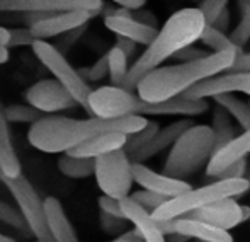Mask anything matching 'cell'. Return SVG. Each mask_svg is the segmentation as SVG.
<instances>
[{
	"label": "cell",
	"mask_w": 250,
	"mask_h": 242,
	"mask_svg": "<svg viewBox=\"0 0 250 242\" xmlns=\"http://www.w3.org/2000/svg\"><path fill=\"white\" fill-rule=\"evenodd\" d=\"M148 120L143 116H128L118 120L87 118L75 120L66 116H46L34 123L27 132V140L34 149L46 154H66L80 143L105 133L133 135L146 128Z\"/></svg>",
	"instance_id": "obj_1"
},
{
	"label": "cell",
	"mask_w": 250,
	"mask_h": 242,
	"mask_svg": "<svg viewBox=\"0 0 250 242\" xmlns=\"http://www.w3.org/2000/svg\"><path fill=\"white\" fill-rule=\"evenodd\" d=\"M240 53L244 51L211 53L203 60L160 66L138 84L136 94L142 101L151 104L182 97L198 84L220 75V72H228Z\"/></svg>",
	"instance_id": "obj_2"
},
{
	"label": "cell",
	"mask_w": 250,
	"mask_h": 242,
	"mask_svg": "<svg viewBox=\"0 0 250 242\" xmlns=\"http://www.w3.org/2000/svg\"><path fill=\"white\" fill-rule=\"evenodd\" d=\"M206 21L198 7H186L174 12L167 19V22L158 31L153 43L140 55V58L129 66L128 79L123 89L136 90L138 84L148 75L150 72L160 68V65L168 58L175 57L179 51L192 46L196 41L201 40Z\"/></svg>",
	"instance_id": "obj_3"
},
{
	"label": "cell",
	"mask_w": 250,
	"mask_h": 242,
	"mask_svg": "<svg viewBox=\"0 0 250 242\" xmlns=\"http://www.w3.org/2000/svg\"><path fill=\"white\" fill-rule=\"evenodd\" d=\"M213 128L208 125H194L175 142L164 164V174L174 179H188L211 162L214 155Z\"/></svg>",
	"instance_id": "obj_4"
},
{
	"label": "cell",
	"mask_w": 250,
	"mask_h": 242,
	"mask_svg": "<svg viewBox=\"0 0 250 242\" xmlns=\"http://www.w3.org/2000/svg\"><path fill=\"white\" fill-rule=\"evenodd\" d=\"M250 189L247 179H230V181H213L198 189L184 193L174 199H168L162 208L153 213L155 220H177L196 210H203L214 203L227 198H238Z\"/></svg>",
	"instance_id": "obj_5"
},
{
	"label": "cell",
	"mask_w": 250,
	"mask_h": 242,
	"mask_svg": "<svg viewBox=\"0 0 250 242\" xmlns=\"http://www.w3.org/2000/svg\"><path fill=\"white\" fill-rule=\"evenodd\" d=\"M33 51L38 57V60L43 63L48 70L55 75V80H58L75 99V103L80 108L87 111L90 114L89 108V99L92 89L85 80L80 77L79 70H75L65 58V55L62 51H58V48L55 44L48 43V41L36 40L33 44Z\"/></svg>",
	"instance_id": "obj_6"
},
{
	"label": "cell",
	"mask_w": 250,
	"mask_h": 242,
	"mask_svg": "<svg viewBox=\"0 0 250 242\" xmlns=\"http://www.w3.org/2000/svg\"><path fill=\"white\" fill-rule=\"evenodd\" d=\"M96 181L97 186L105 196L114 199H125L131 196V186L135 182L133 177V162L125 150L107 154L96 159Z\"/></svg>",
	"instance_id": "obj_7"
},
{
	"label": "cell",
	"mask_w": 250,
	"mask_h": 242,
	"mask_svg": "<svg viewBox=\"0 0 250 242\" xmlns=\"http://www.w3.org/2000/svg\"><path fill=\"white\" fill-rule=\"evenodd\" d=\"M142 99L138 94L129 92L123 87L104 86L92 90L89 99L90 118L118 120V118L138 116Z\"/></svg>",
	"instance_id": "obj_8"
},
{
	"label": "cell",
	"mask_w": 250,
	"mask_h": 242,
	"mask_svg": "<svg viewBox=\"0 0 250 242\" xmlns=\"http://www.w3.org/2000/svg\"><path fill=\"white\" fill-rule=\"evenodd\" d=\"M26 101L29 106L41 113H60V111L72 110L79 106L72 94L55 79H43L34 82L29 89L26 90Z\"/></svg>",
	"instance_id": "obj_9"
},
{
	"label": "cell",
	"mask_w": 250,
	"mask_h": 242,
	"mask_svg": "<svg viewBox=\"0 0 250 242\" xmlns=\"http://www.w3.org/2000/svg\"><path fill=\"white\" fill-rule=\"evenodd\" d=\"M104 9L102 0H0V12H72L87 10L99 14Z\"/></svg>",
	"instance_id": "obj_10"
},
{
	"label": "cell",
	"mask_w": 250,
	"mask_h": 242,
	"mask_svg": "<svg viewBox=\"0 0 250 242\" xmlns=\"http://www.w3.org/2000/svg\"><path fill=\"white\" fill-rule=\"evenodd\" d=\"M244 92L250 96V72H225L198 84L184 94V99L199 101L206 97H216L220 94Z\"/></svg>",
	"instance_id": "obj_11"
},
{
	"label": "cell",
	"mask_w": 250,
	"mask_h": 242,
	"mask_svg": "<svg viewBox=\"0 0 250 242\" xmlns=\"http://www.w3.org/2000/svg\"><path fill=\"white\" fill-rule=\"evenodd\" d=\"M104 26L109 31H112L116 36L126 38L136 44H145L146 48L153 43V40L158 34L155 27L138 22L131 16V12L126 9H118L109 16H104Z\"/></svg>",
	"instance_id": "obj_12"
},
{
	"label": "cell",
	"mask_w": 250,
	"mask_h": 242,
	"mask_svg": "<svg viewBox=\"0 0 250 242\" xmlns=\"http://www.w3.org/2000/svg\"><path fill=\"white\" fill-rule=\"evenodd\" d=\"M96 14L87 12V10H72V12H58L51 14L48 19L38 22L31 27V33L36 40L46 41L48 38H55L60 34H66L70 31H75L79 27L87 26Z\"/></svg>",
	"instance_id": "obj_13"
},
{
	"label": "cell",
	"mask_w": 250,
	"mask_h": 242,
	"mask_svg": "<svg viewBox=\"0 0 250 242\" xmlns=\"http://www.w3.org/2000/svg\"><path fill=\"white\" fill-rule=\"evenodd\" d=\"M133 177H135V182H138L143 189L157 193L168 199H174L192 189L189 182L168 177L164 173L158 174L150 167H146L145 164H133Z\"/></svg>",
	"instance_id": "obj_14"
},
{
	"label": "cell",
	"mask_w": 250,
	"mask_h": 242,
	"mask_svg": "<svg viewBox=\"0 0 250 242\" xmlns=\"http://www.w3.org/2000/svg\"><path fill=\"white\" fill-rule=\"evenodd\" d=\"M182 219H192V220H199V222H206L221 230H227V232L230 229L238 227L244 222L242 205H238L235 198L221 199V201L214 203L211 206H206L203 210H196V212L189 213V215L182 217Z\"/></svg>",
	"instance_id": "obj_15"
},
{
	"label": "cell",
	"mask_w": 250,
	"mask_h": 242,
	"mask_svg": "<svg viewBox=\"0 0 250 242\" xmlns=\"http://www.w3.org/2000/svg\"><path fill=\"white\" fill-rule=\"evenodd\" d=\"M192 126H194V121H192L191 118H182V120H179V121H174L172 125L162 128L143 149H140L138 152L129 155V159H131L133 164L146 162V160L151 159L153 155L160 154L162 150L168 149V147H174L175 142H177L189 128H192Z\"/></svg>",
	"instance_id": "obj_16"
},
{
	"label": "cell",
	"mask_w": 250,
	"mask_h": 242,
	"mask_svg": "<svg viewBox=\"0 0 250 242\" xmlns=\"http://www.w3.org/2000/svg\"><path fill=\"white\" fill-rule=\"evenodd\" d=\"M208 111V101L199 99V101H189L184 97H175V99L165 101V103H145L142 101L138 110V116L145 114H153V116H165V114H179V116H199V114Z\"/></svg>",
	"instance_id": "obj_17"
},
{
	"label": "cell",
	"mask_w": 250,
	"mask_h": 242,
	"mask_svg": "<svg viewBox=\"0 0 250 242\" xmlns=\"http://www.w3.org/2000/svg\"><path fill=\"white\" fill-rule=\"evenodd\" d=\"M250 154V130L244 132L242 135H238L231 143H228L223 150H220L218 154H214L211 162L206 167V174L209 177L218 179L221 173L227 167H230L231 164L238 162V160H245Z\"/></svg>",
	"instance_id": "obj_18"
},
{
	"label": "cell",
	"mask_w": 250,
	"mask_h": 242,
	"mask_svg": "<svg viewBox=\"0 0 250 242\" xmlns=\"http://www.w3.org/2000/svg\"><path fill=\"white\" fill-rule=\"evenodd\" d=\"M44 219L50 236L55 242H79L75 229L70 223L60 199L55 196L44 198Z\"/></svg>",
	"instance_id": "obj_19"
},
{
	"label": "cell",
	"mask_w": 250,
	"mask_h": 242,
	"mask_svg": "<svg viewBox=\"0 0 250 242\" xmlns=\"http://www.w3.org/2000/svg\"><path fill=\"white\" fill-rule=\"evenodd\" d=\"M126 142H128V135L123 133H105L99 135L96 138H90L87 142L80 143L73 150L66 152L72 157H80V159H99L102 155L118 152V150H125Z\"/></svg>",
	"instance_id": "obj_20"
},
{
	"label": "cell",
	"mask_w": 250,
	"mask_h": 242,
	"mask_svg": "<svg viewBox=\"0 0 250 242\" xmlns=\"http://www.w3.org/2000/svg\"><path fill=\"white\" fill-rule=\"evenodd\" d=\"M121 210L125 213L126 220L135 225V229L138 230V234L145 242H167L165 236L158 229L153 217L146 210H143L140 205H136L129 196L121 199Z\"/></svg>",
	"instance_id": "obj_21"
},
{
	"label": "cell",
	"mask_w": 250,
	"mask_h": 242,
	"mask_svg": "<svg viewBox=\"0 0 250 242\" xmlns=\"http://www.w3.org/2000/svg\"><path fill=\"white\" fill-rule=\"evenodd\" d=\"M175 230L181 236L188 237V239H196L198 242H233L230 232L192 219H177Z\"/></svg>",
	"instance_id": "obj_22"
},
{
	"label": "cell",
	"mask_w": 250,
	"mask_h": 242,
	"mask_svg": "<svg viewBox=\"0 0 250 242\" xmlns=\"http://www.w3.org/2000/svg\"><path fill=\"white\" fill-rule=\"evenodd\" d=\"M0 173L7 179H19L22 176L21 160L10 140L9 121L5 120L3 108H0Z\"/></svg>",
	"instance_id": "obj_23"
},
{
	"label": "cell",
	"mask_w": 250,
	"mask_h": 242,
	"mask_svg": "<svg viewBox=\"0 0 250 242\" xmlns=\"http://www.w3.org/2000/svg\"><path fill=\"white\" fill-rule=\"evenodd\" d=\"M233 118L223 110V108L216 106L213 110V121H211V128L214 133V140H216V145H214V154H218L220 150H223L228 143H231L237 138V133H235V126L231 123Z\"/></svg>",
	"instance_id": "obj_24"
},
{
	"label": "cell",
	"mask_w": 250,
	"mask_h": 242,
	"mask_svg": "<svg viewBox=\"0 0 250 242\" xmlns=\"http://www.w3.org/2000/svg\"><path fill=\"white\" fill-rule=\"evenodd\" d=\"M58 171L66 177L72 179H85V177L96 174V160L94 159H80L63 154L58 159Z\"/></svg>",
	"instance_id": "obj_25"
},
{
	"label": "cell",
	"mask_w": 250,
	"mask_h": 242,
	"mask_svg": "<svg viewBox=\"0 0 250 242\" xmlns=\"http://www.w3.org/2000/svg\"><path fill=\"white\" fill-rule=\"evenodd\" d=\"M216 106L223 108L238 125L244 128V132L250 130V106L249 103L235 97L233 94H220V96L213 97Z\"/></svg>",
	"instance_id": "obj_26"
},
{
	"label": "cell",
	"mask_w": 250,
	"mask_h": 242,
	"mask_svg": "<svg viewBox=\"0 0 250 242\" xmlns=\"http://www.w3.org/2000/svg\"><path fill=\"white\" fill-rule=\"evenodd\" d=\"M107 60H109V79H111V86L123 87L129 73L128 57L119 48L112 46L107 51Z\"/></svg>",
	"instance_id": "obj_27"
},
{
	"label": "cell",
	"mask_w": 250,
	"mask_h": 242,
	"mask_svg": "<svg viewBox=\"0 0 250 242\" xmlns=\"http://www.w3.org/2000/svg\"><path fill=\"white\" fill-rule=\"evenodd\" d=\"M238 3V10H240L242 17L240 22L235 26V29L230 31V40L238 50H244L245 44L250 43V0H240Z\"/></svg>",
	"instance_id": "obj_28"
},
{
	"label": "cell",
	"mask_w": 250,
	"mask_h": 242,
	"mask_svg": "<svg viewBox=\"0 0 250 242\" xmlns=\"http://www.w3.org/2000/svg\"><path fill=\"white\" fill-rule=\"evenodd\" d=\"M201 43L206 44L209 50H213V53H225V51H244L238 50L233 43H231L230 36L221 31L214 29L213 26H206L203 36H201Z\"/></svg>",
	"instance_id": "obj_29"
},
{
	"label": "cell",
	"mask_w": 250,
	"mask_h": 242,
	"mask_svg": "<svg viewBox=\"0 0 250 242\" xmlns=\"http://www.w3.org/2000/svg\"><path fill=\"white\" fill-rule=\"evenodd\" d=\"M3 114H5V120L9 123H26V125L31 126L34 123L41 121L43 118H46V114L34 110L29 104L27 106H24V104H10V106L3 108Z\"/></svg>",
	"instance_id": "obj_30"
},
{
	"label": "cell",
	"mask_w": 250,
	"mask_h": 242,
	"mask_svg": "<svg viewBox=\"0 0 250 242\" xmlns=\"http://www.w3.org/2000/svg\"><path fill=\"white\" fill-rule=\"evenodd\" d=\"M0 222H3L5 225H10L12 229L19 230L24 236H33L26 219L22 217V213L14 208V206H10L9 203L2 201V199H0Z\"/></svg>",
	"instance_id": "obj_31"
},
{
	"label": "cell",
	"mask_w": 250,
	"mask_h": 242,
	"mask_svg": "<svg viewBox=\"0 0 250 242\" xmlns=\"http://www.w3.org/2000/svg\"><path fill=\"white\" fill-rule=\"evenodd\" d=\"M158 132H160V128H158V123L157 121H148L146 128H143L142 132L133 133V135H128V142H126L125 152L128 154V155H133V154L138 152L140 149H143V147H145Z\"/></svg>",
	"instance_id": "obj_32"
},
{
	"label": "cell",
	"mask_w": 250,
	"mask_h": 242,
	"mask_svg": "<svg viewBox=\"0 0 250 242\" xmlns=\"http://www.w3.org/2000/svg\"><path fill=\"white\" fill-rule=\"evenodd\" d=\"M129 198H131L136 205L142 206L143 210H146L150 215H153L158 208H162V206L168 201V198H165V196H160V195H157V193L146 191V189H142V191L133 193Z\"/></svg>",
	"instance_id": "obj_33"
},
{
	"label": "cell",
	"mask_w": 250,
	"mask_h": 242,
	"mask_svg": "<svg viewBox=\"0 0 250 242\" xmlns=\"http://www.w3.org/2000/svg\"><path fill=\"white\" fill-rule=\"evenodd\" d=\"M80 77L89 82H99V80L104 79L105 75H109V60H107V53L102 55V57L97 60L94 65L90 66H83V68L79 70Z\"/></svg>",
	"instance_id": "obj_34"
},
{
	"label": "cell",
	"mask_w": 250,
	"mask_h": 242,
	"mask_svg": "<svg viewBox=\"0 0 250 242\" xmlns=\"http://www.w3.org/2000/svg\"><path fill=\"white\" fill-rule=\"evenodd\" d=\"M198 9L206 21V26H213L218 17L223 14V10L228 9V2L227 0H203Z\"/></svg>",
	"instance_id": "obj_35"
},
{
	"label": "cell",
	"mask_w": 250,
	"mask_h": 242,
	"mask_svg": "<svg viewBox=\"0 0 250 242\" xmlns=\"http://www.w3.org/2000/svg\"><path fill=\"white\" fill-rule=\"evenodd\" d=\"M99 223H101V229L104 230L105 234L121 237L123 234L128 232V223L129 222L126 219H118V217H112V215H107V213L101 212Z\"/></svg>",
	"instance_id": "obj_36"
},
{
	"label": "cell",
	"mask_w": 250,
	"mask_h": 242,
	"mask_svg": "<svg viewBox=\"0 0 250 242\" xmlns=\"http://www.w3.org/2000/svg\"><path fill=\"white\" fill-rule=\"evenodd\" d=\"M36 38L33 36L31 29H10V41L7 48H17V46H31L33 48Z\"/></svg>",
	"instance_id": "obj_37"
},
{
	"label": "cell",
	"mask_w": 250,
	"mask_h": 242,
	"mask_svg": "<svg viewBox=\"0 0 250 242\" xmlns=\"http://www.w3.org/2000/svg\"><path fill=\"white\" fill-rule=\"evenodd\" d=\"M97 203H99V208L102 213L118 217V219H126L125 213H123V210H121V201H119V199H114V198H111V196L102 195L101 198L97 199Z\"/></svg>",
	"instance_id": "obj_38"
},
{
	"label": "cell",
	"mask_w": 250,
	"mask_h": 242,
	"mask_svg": "<svg viewBox=\"0 0 250 242\" xmlns=\"http://www.w3.org/2000/svg\"><path fill=\"white\" fill-rule=\"evenodd\" d=\"M247 159L238 160V162L231 164L230 167L223 171V173L218 176L220 181H230V179H245V174H247ZM216 179V181H218Z\"/></svg>",
	"instance_id": "obj_39"
},
{
	"label": "cell",
	"mask_w": 250,
	"mask_h": 242,
	"mask_svg": "<svg viewBox=\"0 0 250 242\" xmlns=\"http://www.w3.org/2000/svg\"><path fill=\"white\" fill-rule=\"evenodd\" d=\"M211 53H208V50H201V48H194V46H189L186 50L179 51L175 55V60H179L181 63H188V62H196V60H203V58H208Z\"/></svg>",
	"instance_id": "obj_40"
},
{
	"label": "cell",
	"mask_w": 250,
	"mask_h": 242,
	"mask_svg": "<svg viewBox=\"0 0 250 242\" xmlns=\"http://www.w3.org/2000/svg\"><path fill=\"white\" fill-rule=\"evenodd\" d=\"M85 29H87V26L79 27V29H75V31H70V33H66L65 38H63V40H60V43L55 44V46L58 48V51H62V53H63V50H65V51L68 50V48L72 46V44L75 43V41L79 40L80 36H82Z\"/></svg>",
	"instance_id": "obj_41"
},
{
	"label": "cell",
	"mask_w": 250,
	"mask_h": 242,
	"mask_svg": "<svg viewBox=\"0 0 250 242\" xmlns=\"http://www.w3.org/2000/svg\"><path fill=\"white\" fill-rule=\"evenodd\" d=\"M131 16L135 17L138 22L145 24V26H150V27H155L157 29V17H155L153 12H150V10H136V12H131Z\"/></svg>",
	"instance_id": "obj_42"
},
{
	"label": "cell",
	"mask_w": 250,
	"mask_h": 242,
	"mask_svg": "<svg viewBox=\"0 0 250 242\" xmlns=\"http://www.w3.org/2000/svg\"><path fill=\"white\" fill-rule=\"evenodd\" d=\"M228 72H250V53L244 51V53L238 55L235 65Z\"/></svg>",
	"instance_id": "obj_43"
},
{
	"label": "cell",
	"mask_w": 250,
	"mask_h": 242,
	"mask_svg": "<svg viewBox=\"0 0 250 242\" xmlns=\"http://www.w3.org/2000/svg\"><path fill=\"white\" fill-rule=\"evenodd\" d=\"M114 46L119 48V50H121L128 58L133 57V55H135V51H136V43H133V41L126 40V38H121V36L116 38V44H114Z\"/></svg>",
	"instance_id": "obj_44"
},
{
	"label": "cell",
	"mask_w": 250,
	"mask_h": 242,
	"mask_svg": "<svg viewBox=\"0 0 250 242\" xmlns=\"http://www.w3.org/2000/svg\"><path fill=\"white\" fill-rule=\"evenodd\" d=\"M230 16H231L230 10L225 9V10H223V14H221V16L216 19V22L213 24L214 29H218V31H221V33L227 34V33H228V29H230V21H231V17H230Z\"/></svg>",
	"instance_id": "obj_45"
},
{
	"label": "cell",
	"mask_w": 250,
	"mask_h": 242,
	"mask_svg": "<svg viewBox=\"0 0 250 242\" xmlns=\"http://www.w3.org/2000/svg\"><path fill=\"white\" fill-rule=\"evenodd\" d=\"M114 3H118L121 9H126L129 12H136V10H142L145 7V0H116Z\"/></svg>",
	"instance_id": "obj_46"
},
{
	"label": "cell",
	"mask_w": 250,
	"mask_h": 242,
	"mask_svg": "<svg viewBox=\"0 0 250 242\" xmlns=\"http://www.w3.org/2000/svg\"><path fill=\"white\" fill-rule=\"evenodd\" d=\"M155 222H157L158 229H160V232L165 237L177 234V230H175V220H155Z\"/></svg>",
	"instance_id": "obj_47"
},
{
	"label": "cell",
	"mask_w": 250,
	"mask_h": 242,
	"mask_svg": "<svg viewBox=\"0 0 250 242\" xmlns=\"http://www.w3.org/2000/svg\"><path fill=\"white\" fill-rule=\"evenodd\" d=\"M9 41H10V31L0 26V46L7 48L9 46Z\"/></svg>",
	"instance_id": "obj_48"
},
{
	"label": "cell",
	"mask_w": 250,
	"mask_h": 242,
	"mask_svg": "<svg viewBox=\"0 0 250 242\" xmlns=\"http://www.w3.org/2000/svg\"><path fill=\"white\" fill-rule=\"evenodd\" d=\"M167 241L168 242H186L189 239H188V237H184V236H181V234H174V236H168Z\"/></svg>",
	"instance_id": "obj_49"
},
{
	"label": "cell",
	"mask_w": 250,
	"mask_h": 242,
	"mask_svg": "<svg viewBox=\"0 0 250 242\" xmlns=\"http://www.w3.org/2000/svg\"><path fill=\"white\" fill-rule=\"evenodd\" d=\"M9 60V48L0 46V63H5Z\"/></svg>",
	"instance_id": "obj_50"
},
{
	"label": "cell",
	"mask_w": 250,
	"mask_h": 242,
	"mask_svg": "<svg viewBox=\"0 0 250 242\" xmlns=\"http://www.w3.org/2000/svg\"><path fill=\"white\" fill-rule=\"evenodd\" d=\"M242 217H244V222L250 219V206H242Z\"/></svg>",
	"instance_id": "obj_51"
},
{
	"label": "cell",
	"mask_w": 250,
	"mask_h": 242,
	"mask_svg": "<svg viewBox=\"0 0 250 242\" xmlns=\"http://www.w3.org/2000/svg\"><path fill=\"white\" fill-rule=\"evenodd\" d=\"M0 242H16L12 239V237H7V236H3V234H0Z\"/></svg>",
	"instance_id": "obj_52"
},
{
	"label": "cell",
	"mask_w": 250,
	"mask_h": 242,
	"mask_svg": "<svg viewBox=\"0 0 250 242\" xmlns=\"http://www.w3.org/2000/svg\"><path fill=\"white\" fill-rule=\"evenodd\" d=\"M245 179L250 182V162L247 164V174H245Z\"/></svg>",
	"instance_id": "obj_53"
},
{
	"label": "cell",
	"mask_w": 250,
	"mask_h": 242,
	"mask_svg": "<svg viewBox=\"0 0 250 242\" xmlns=\"http://www.w3.org/2000/svg\"><path fill=\"white\" fill-rule=\"evenodd\" d=\"M3 179H5V177H3V174H2V173H0V182H2Z\"/></svg>",
	"instance_id": "obj_54"
},
{
	"label": "cell",
	"mask_w": 250,
	"mask_h": 242,
	"mask_svg": "<svg viewBox=\"0 0 250 242\" xmlns=\"http://www.w3.org/2000/svg\"><path fill=\"white\" fill-rule=\"evenodd\" d=\"M249 106H250V101H249Z\"/></svg>",
	"instance_id": "obj_55"
},
{
	"label": "cell",
	"mask_w": 250,
	"mask_h": 242,
	"mask_svg": "<svg viewBox=\"0 0 250 242\" xmlns=\"http://www.w3.org/2000/svg\"><path fill=\"white\" fill-rule=\"evenodd\" d=\"M36 242H40V241H36Z\"/></svg>",
	"instance_id": "obj_56"
}]
</instances>
